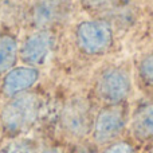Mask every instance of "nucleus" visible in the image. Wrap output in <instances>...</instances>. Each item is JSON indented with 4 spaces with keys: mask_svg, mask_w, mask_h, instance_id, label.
<instances>
[{
    "mask_svg": "<svg viewBox=\"0 0 153 153\" xmlns=\"http://www.w3.org/2000/svg\"><path fill=\"white\" fill-rule=\"evenodd\" d=\"M43 153H63V152L59 151V149H47V151H45Z\"/></svg>",
    "mask_w": 153,
    "mask_h": 153,
    "instance_id": "4468645a",
    "label": "nucleus"
},
{
    "mask_svg": "<svg viewBox=\"0 0 153 153\" xmlns=\"http://www.w3.org/2000/svg\"><path fill=\"white\" fill-rule=\"evenodd\" d=\"M149 153H153V146H152V149H151V152H149Z\"/></svg>",
    "mask_w": 153,
    "mask_h": 153,
    "instance_id": "2eb2a0df",
    "label": "nucleus"
},
{
    "mask_svg": "<svg viewBox=\"0 0 153 153\" xmlns=\"http://www.w3.org/2000/svg\"><path fill=\"white\" fill-rule=\"evenodd\" d=\"M19 47L18 39L12 34L0 35V74H5L16 66Z\"/></svg>",
    "mask_w": 153,
    "mask_h": 153,
    "instance_id": "9d476101",
    "label": "nucleus"
},
{
    "mask_svg": "<svg viewBox=\"0 0 153 153\" xmlns=\"http://www.w3.org/2000/svg\"><path fill=\"white\" fill-rule=\"evenodd\" d=\"M130 132L141 143H153V102L138 106L130 120Z\"/></svg>",
    "mask_w": 153,
    "mask_h": 153,
    "instance_id": "1a4fd4ad",
    "label": "nucleus"
},
{
    "mask_svg": "<svg viewBox=\"0 0 153 153\" xmlns=\"http://www.w3.org/2000/svg\"><path fill=\"white\" fill-rule=\"evenodd\" d=\"M75 45L82 54L87 56H100L106 54L114 43V31L111 24L101 19H89L76 24Z\"/></svg>",
    "mask_w": 153,
    "mask_h": 153,
    "instance_id": "f03ea898",
    "label": "nucleus"
},
{
    "mask_svg": "<svg viewBox=\"0 0 153 153\" xmlns=\"http://www.w3.org/2000/svg\"><path fill=\"white\" fill-rule=\"evenodd\" d=\"M55 45V36L50 30H36L24 39L19 47V58L26 66H42L50 58Z\"/></svg>",
    "mask_w": 153,
    "mask_h": 153,
    "instance_id": "39448f33",
    "label": "nucleus"
},
{
    "mask_svg": "<svg viewBox=\"0 0 153 153\" xmlns=\"http://www.w3.org/2000/svg\"><path fill=\"white\" fill-rule=\"evenodd\" d=\"M40 73L36 67L31 66H15L3 78V91L7 97L26 93L39 81Z\"/></svg>",
    "mask_w": 153,
    "mask_h": 153,
    "instance_id": "0eeeda50",
    "label": "nucleus"
},
{
    "mask_svg": "<svg viewBox=\"0 0 153 153\" xmlns=\"http://www.w3.org/2000/svg\"><path fill=\"white\" fill-rule=\"evenodd\" d=\"M0 153H34V148L27 141H12L5 145Z\"/></svg>",
    "mask_w": 153,
    "mask_h": 153,
    "instance_id": "f8f14e48",
    "label": "nucleus"
},
{
    "mask_svg": "<svg viewBox=\"0 0 153 153\" xmlns=\"http://www.w3.org/2000/svg\"><path fill=\"white\" fill-rule=\"evenodd\" d=\"M137 76L145 89L153 91V50L140 58L137 63Z\"/></svg>",
    "mask_w": 153,
    "mask_h": 153,
    "instance_id": "9b49d317",
    "label": "nucleus"
},
{
    "mask_svg": "<svg viewBox=\"0 0 153 153\" xmlns=\"http://www.w3.org/2000/svg\"><path fill=\"white\" fill-rule=\"evenodd\" d=\"M102 153H136L134 146L128 141H114L109 144Z\"/></svg>",
    "mask_w": 153,
    "mask_h": 153,
    "instance_id": "ddd939ff",
    "label": "nucleus"
},
{
    "mask_svg": "<svg viewBox=\"0 0 153 153\" xmlns=\"http://www.w3.org/2000/svg\"><path fill=\"white\" fill-rule=\"evenodd\" d=\"M129 122L128 108L124 105H105L93 118L91 137L98 145H109L122 134Z\"/></svg>",
    "mask_w": 153,
    "mask_h": 153,
    "instance_id": "20e7f679",
    "label": "nucleus"
},
{
    "mask_svg": "<svg viewBox=\"0 0 153 153\" xmlns=\"http://www.w3.org/2000/svg\"><path fill=\"white\" fill-rule=\"evenodd\" d=\"M93 118L89 102L81 97L70 100L62 110V125L74 137H85L91 132Z\"/></svg>",
    "mask_w": 153,
    "mask_h": 153,
    "instance_id": "423d86ee",
    "label": "nucleus"
},
{
    "mask_svg": "<svg viewBox=\"0 0 153 153\" xmlns=\"http://www.w3.org/2000/svg\"><path fill=\"white\" fill-rule=\"evenodd\" d=\"M42 101L34 93H22L11 97L1 110L3 126L11 133H18L30 128L38 120Z\"/></svg>",
    "mask_w": 153,
    "mask_h": 153,
    "instance_id": "7ed1b4c3",
    "label": "nucleus"
},
{
    "mask_svg": "<svg viewBox=\"0 0 153 153\" xmlns=\"http://www.w3.org/2000/svg\"><path fill=\"white\" fill-rule=\"evenodd\" d=\"M132 90V74L125 65L106 66L95 76L94 93L103 105H124Z\"/></svg>",
    "mask_w": 153,
    "mask_h": 153,
    "instance_id": "f257e3e1",
    "label": "nucleus"
},
{
    "mask_svg": "<svg viewBox=\"0 0 153 153\" xmlns=\"http://www.w3.org/2000/svg\"><path fill=\"white\" fill-rule=\"evenodd\" d=\"M66 15L65 0H36L31 10V22L38 30H48Z\"/></svg>",
    "mask_w": 153,
    "mask_h": 153,
    "instance_id": "6e6552de",
    "label": "nucleus"
}]
</instances>
